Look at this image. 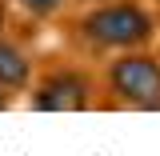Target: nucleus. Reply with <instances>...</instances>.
<instances>
[{"instance_id": "obj_5", "label": "nucleus", "mask_w": 160, "mask_h": 156, "mask_svg": "<svg viewBox=\"0 0 160 156\" xmlns=\"http://www.w3.org/2000/svg\"><path fill=\"white\" fill-rule=\"evenodd\" d=\"M64 4L68 0H16L20 12H28V16H36V20H48V16H56V12H64Z\"/></svg>"}, {"instance_id": "obj_2", "label": "nucleus", "mask_w": 160, "mask_h": 156, "mask_svg": "<svg viewBox=\"0 0 160 156\" xmlns=\"http://www.w3.org/2000/svg\"><path fill=\"white\" fill-rule=\"evenodd\" d=\"M104 88L116 108L132 112H160V56L148 48L116 52L104 68Z\"/></svg>"}, {"instance_id": "obj_6", "label": "nucleus", "mask_w": 160, "mask_h": 156, "mask_svg": "<svg viewBox=\"0 0 160 156\" xmlns=\"http://www.w3.org/2000/svg\"><path fill=\"white\" fill-rule=\"evenodd\" d=\"M8 104H12V92H4V88H0V112H4Z\"/></svg>"}, {"instance_id": "obj_1", "label": "nucleus", "mask_w": 160, "mask_h": 156, "mask_svg": "<svg viewBox=\"0 0 160 156\" xmlns=\"http://www.w3.org/2000/svg\"><path fill=\"white\" fill-rule=\"evenodd\" d=\"M76 32L92 48L104 52H132V48H148L156 36V20L140 0H104L92 4L80 16Z\"/></svg>"}, {"instance_id": "obj_7", "label": "nucleus", "mask_w": 160, "mask_h": 156, "mask_svg": "<svg viewBox=\"0 0 160 156\" xmlns=\"http://www.w3.org/2000/svg\"><path fill=\"white\" fill-rule=\"evenodd\" d=\"M0 32H4V0H0Z\"/></svg>"}, {"instance_id": "obj_9", "label": "nucleus", "mask_w": 160, "mask_h": 156, "mask_svg": "<svg viewBox=\"0 0 160 156\" xmlns=\"http://www.w3.org/2000/svg\"><path fill=\"white\" fill-rule=\"evenodd\" d=\"M156 4H160V0H156Z\"/></svg>"}, {"instance_id": "obj_8", "label": "nucleus", "mask_w": 160, "mask_h": 156, "mask_svg": "<svg viewBox=\"0 0 160 156\" xmlns=\"http://www.w3.org/2000/svg\"><path fill=\"white\" fill-rule=\"evenodd\" d=\"M76 4H88V8H92V4H104V0H76Z\"/></svg>"}, {"instance_id": "obj_4", "label": "nucleus", "mask_w": 160, "mask_h": 156, "mask_svg": "<svg viewBox=\"0 0 160 156\" xmlns=\"http://www.w3.org/2000/svg\"><path fill=\"white\" fill-rule=\"evenodd\" d=\"M32 56L20 48L16 40H8L4 32H0V88L4 92H28L32 88Z\"/></svg>"}, {"instance_id": "obj_3", "label": "nucleus", "mask_w": 160, "mask_h": 156, "mask_svg": "<svg viewBox=\"0 0 160 156\" xmlns=\"http://www.w3.org/2000/svg\"><path fill=\"white\" fill-rule=\"evenodd\" d=\"M92 100H96V80L72 64L36 76L28 88L32 112H84V108H92Z\"/></svg>"}]
</instances>
